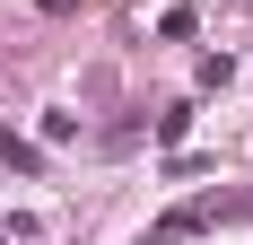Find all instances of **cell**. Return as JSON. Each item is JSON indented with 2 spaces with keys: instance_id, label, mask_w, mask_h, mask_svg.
Masks as SVG:
<instances>
[{
  "instance_id": "obj_1",
  "label": "cell",
  "mask_w": 253,
  "mask_h": 245,
  "mask_svg": "<svg viewBox=\"0 0 253 245\" xmlns=\"http://www.w3.org/2000/svg\"><path fill=\"white\" fill-rule=\"evenodd\" d=\"M140 245H192V228H183V219H166V228H149Z\"/></svg>"
}]
</instances>
